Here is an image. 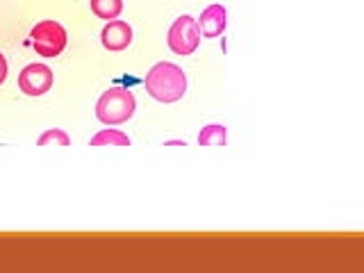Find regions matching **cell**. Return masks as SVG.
<instances>
[{
    "label": "cell",
    "mask_w": 364,
    "mask_h": 273,
    "mask_svg": "<svg viewBox=\"0 0 364 273\" xmlns=\"http://www.w3.org/2000/svg\"><path fill=\"white\" fill-rule=\"evenodd\" d=\"M144 85L151 98L159 102H176L187 91V73L173 62H157L146 73Z\"/></svg>",
    "instance_id": "6da1fadb"
},
{
    "label": "cell",
    "mask_w": 364,
    "mask_h": 273,
    "mask_svg": "<svg viewBox=\"0 0 364 273\" xmlns=\"http://www.w3.org/2000/svg\"><path fill=\"white\" fill-rule=\"evenodd\" d=\"M136 109L134 94L125 87H109L102 91V96L96 102V119L105 125H121L132 119Z\"/></svg>",
    "instance_id": "7a4b0ae2"
},
{
    "label": "cell",
    "mask_w": 364,
    "mask_h": 273,
    "mask_svg": "<svg viewBox=\"0 0 364 273\" xmlns=\"http://www.w3.org/2000/svg\"><path fill=\"white\" fill-rule=\"evenodd\" d=\"M30 41H32V48L37 50V55L57 57L66 48L68 39H66V30L62 23L46 18V21H39L37 26L30 30Z\"/></svg>",
    "instance_id": "3957f363"
},
{
    "label": "cell",
    "mask_w": 364,
    "mask_h": 273,
    "mask_svg": "<svg viewBox=\"0 0 364 273\" xmlns=\"http://www.w3.org/2000/svg\"><path fill=\"white\" fill-rule=\"evenodd\" d=\"M166 43L176 55H191L200 43V28H198L196 18L189 14L178 16L173 21V26L168 28Z\"/></svg>",
    "instance_id": "277c9868"
},
{
    "label": "cell",
    "mask_w": 364,
    "mask_h": 273,
    "mask_svg": "<svg viewBox=\"0 0 364 273\" xmlns=\"http://www.w3.org/2000/svg\"><path fill=\"white\" fill-rule=\"evenodd\" d=\"M53 87V71L50 66L46 64H28L23 71L18 73V89L26 96H43L48 94Z\"/></svg>",
    "instance_id": "5b68a950"
},
{
    "label": "cell",
    "mask_w": 364,
    "mask_h": 273,
    "mask_svg": "<svg viewBox=\"0 0 364 273\" xmlns=\"http://www.w3.org/2000/svg\"><path fill=\"white\" fill-rule=\"evenodd\" d=\"M100 41L107 50L112 53H121L132 43V28L125 21H107L105 28L100 32Z\"/></svg>",
    "instance_id": "8992f818"
},
{
    "label": "cell",
    "mask_w": 364,
    "mask_h": 273,
    "mask_svg": "<svg viewBox=\"0 0 364 273\" xmlns=\"http://www.w3.org/2000/svg\"><path fill=\"white\" fill-rule=\"evenodd\" d=\"M200 34L208 39H216L221 37L223 30H225V23H228V14H225V7L223 5H210L200 11V18H196Z\"/></svg>",
    "instance_id": "52a82bcc"
},
{
    "label": "cell",
    "mask_w": 364,
    "mask_h": 273,
    "mask_svg": "<svg viewBox=\"0 0 364 273\" xmlns=\"http://www.w3.org/2000/svg\"><path fill=\"white\" fill-rule=\"evenodd\" d=\"M89 5H91V11L102 21L119 18V14L123 11V0H89Z\"/></svg>",
    "instance_id": "ba28073f"
},
{
    "label": "cell",
    "mask_w": 364,
    "mask_h": 273,
    "mask_svg": "<svg viewBox=\"0 0 364 273\" xmlns=\"http://www.w3.org/2000/svg\"><path fill=\"white\" fill-rule=\"evenodd\" d=\"M89 146H130V136L121 130L107 128V130H100L98 134L91 136Z\"/></svg>",
    "instance_id": "9c48e42d"
},
{
    "label": "cell",
    "mask_w": 364,
    "mask_h": 273,
    "mask_svg": "<svg viewBox=\"0 0 364 273\" xmlns=\"http://www.w3.org/2000/svg\"><path fill=\"white\" fill-rule=\"evenodd\" d=\"M225 139H228V132L223 125H205L198 134V144L200 146H225Z\"/></svg>",
    "instance_id": "30bf717a"
},
{
    "label": "cell",
    "mask_w": 364,
    "mask_h": 273,
    "mask_svg": "<svg viewBox=\"0 0 364 273\" xmlns=\"http://www.w3.org/2000/svg\"><path fill=\"white\" fill-rule=\"evenodd\" d=\"M48 144L68 146V144H71V139H68V134L62 128H50V130H46L37 139V146H48Z\"/></svg>",
    "instance_id": "8fae6325"
},
{
    "label": "cell",
    "mask_w": 364,
    "mask_h": 273,
    "mask_svg": "<svg viewBox=\"0 0 364 273\" xmlns=\"http://www.w3.org/2000/svg\"><path fill=\"white\" fill-rule=\"evenodd\" d=\"M7 80V60H5V55L0 53V85H3Z\"/></svg>",
    "instance_id": "7c38bea8"
}]
</instances>
